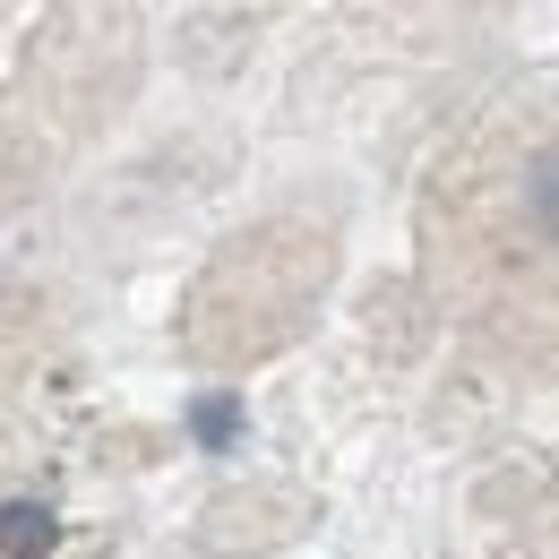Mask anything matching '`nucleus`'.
Instances as JSON below:
<instances>
[{
	"mask_svg": "<svg viewBox=\"0 0 559 559\" xmlns=\"http://www.w3.org/2000/svg\"><path fill=\"white\" fill-rule=\"evenodd\" d=\"M421 276L508 370H559V61L490 95L421 199Z\"/></svg>",
	"mask_w": 559,
	"mask_h": 559,
	"instance_id": "obj_1",
	"label": "nucleus"
},
{
	"mask_svg": "<svg viewBox=\"0 0 559 559\" xmlns=\"http://www.w3.org/2000/svg\"><path fill=\"white\" fill-rule=\"evenodd\" d=\"M44 543H52V516H44V508H0V551H44Z\"/></svg>",
	"mask_w": 559,
	"mask_h": 559,
	"instance_id": "obj_2",
	"label": "nucleus"
}]
</instances>
